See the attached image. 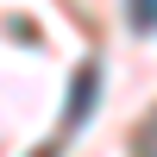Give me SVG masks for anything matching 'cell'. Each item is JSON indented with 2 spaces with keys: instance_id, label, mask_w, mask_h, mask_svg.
<instances>
[{
  "instance_id": "2",
  "label": "cell",
  "mask_w": 157,
  "mask_h": 157,
  "mask_svg": "<svg viewBox=\"0 0 157 157\" xmlns=\"http://www.w3.org/2000/svg\"><path fill=\"white\" fill-rule=\"evenodd\" d=\"M126 13H132L138 32H157V0H126Z\"/></svg>"
},
{
  "instance_id": "3",
  "label": "cell",
  "mask_w": 157,
  "mask_h": 157,
  "mask_svg": "<svg viewBox=\"0 0 157 157\" xmlns=\"http://www.w3.org/2000/svg\"><path fill=\"white\" fill-rule=\"evenodd\" d=\"M138 151H157V113H151L145 126H138Z\"/></svg>"
},
{
  "instance_id": "1",
  "label": "cell",
  "mask_w": 157,
  "mask_h": 157,
  "mask_svg": "<svg viewBox=\"0 0 157 157\" xmlns=\"http://www.w3.org/2000/svg\"><path fill=\"white\" fill-rule=\"evenodd\" d=\"M94 63H82V69H75V88H69V113H63V132H75V126L88 120V113H94Z\"/></svg>"
}]
</instances>
